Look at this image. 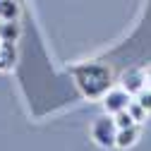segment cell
Returning <instances> with one entry per match:
<instances>
[{
    "mask_svg": "<svg viewBox=\"0 0 151 151\" xmlns=\"http://www.w3.org/2000/svg\"><path fill=\"white\" fill-rule=\"evenodd\" d=\"M113 120H115L118 129H120V127H129V125H137L134 120H132L129 110H120V113H115V115H113Z\"/></svg>",
    "mask_w": 151,
    "mask_h": 151,
    "instance_id": "cell-10",
    "label": "cell"
},
{
    "mask_svg": "<svg viewBox=\"0 0 151 151\" xmlns=\"http://www.w3.org/2000/svg\"><path fill=\"white\" fill-rule=\"evenodd\" d=\"M0 24H3V22H0Z\"/></svg>",
    "mask_w": 151,
    "mask_h": 151,
    "instance_id": "cell-13",
    "label": "cell"
},
{
    "mask_svg": "<svg viewBox=\"0 0 151 151\" xmlns=\"http://www.w3.org/2000/svg\"><path fill=\"white\" fill-rule=\"evenodd\" d=\"M120 86L129 93L132 99H134L139 91H144V89L149 86V72H144V70H139V67L125 70L122 77H120Z\"/></svg>",
    "mask_w": 151,
    "mask_h": 151,
    "instance_id": "cell-4",
    "label": "cell"
},
{
    "mask_svg": "<svg viewBox=\"0 0 151 151\" xmlns=\"http://www.w3.org/2000/svg\"><path fill=\"white\" fill-rule=\"evenodd\" d=\"M149 89H151V72H149Z\"/></svg>",
    "mask_w": 151,
    "mask_h": 151,
    "instance_id": "cell-12",
    "label": "cell"
},
{
    "mask_svg": "<svg viewBox=\"0 0 151 151\" xmlns=\"http://www.w3.org/2000/svg\"><path fill=\"white\" fill-rule=\"evenodd\" d=\"M74 84H77L79 93L84 99L91 101H101L106 96V91L113 86V74L110 67L103 63H82V65H74L70 70Z\"/></svg>",
    "mask_w": 151,
    "mask_h": 151,
    "instance_id": "cell-1",
    "label": "cell"
},
{
    "mask_svg": "<svg viewBox=\"0 0 151 151\" xmlns=\"http://www.w3.org/2000/svg\"><path fill=\"white\" fill-rule=\"evenodd\" d=\"M19 24H17V19H12V22H3L0 24V41H12V43H17V39H19Z\"/></svg>",
    "mask_w": 151,
    "mask_h": 151,
    "instance_id": "cell-8",
    "label": "cell"
},
{
    "mask_svg": "<svg viewBox=\"0 0 151 151\" xmlns=\"http://www.w3.org/2000/svg\"><path fill=\"white\" fill-rule=\"evenodd\" d=\"M17 17H19L17 0H0V22H12Z\"/></svg>",
    "mask_w": 151,
    "mask_h": 151,
    "instance_id": "cell-7",
    "label": "cell"
},
{
    "mask_svg": "<svg viewBox=\"0 0 151 151\" xmlns=\"http://www.w3.org/2000/svg\"><path fill=\"white\" fill-rule=\"evenodd\" d=\"M115 137H118V125L113 120V115L103 113V115H99L91 122V139L101 149H113L115 146Z\"/></svg>",
    "mask_w": 151,
    "mask_h": 151,
    "instance_id": "cell-2",
    "label": "cell"
},
{
    "mask_svg": "<svg viewBox=\"0 0 151 151\" xmlns=\"http://www.w3.org/2000/svg\"><path fill=\"white\" fill-rule=\"evenodd\" d=\"M17 63V43L0 41V72H10Z\"/></svg>",
    "mask_w": 151,
    "mask_h": 151,
    "instance_id": "cell-6",
    "label": "cell"
},
{
    "mask_svg": "<svg viewBox=\"0 0 151 151\" xmlns=\"http://www.w3.org/2000/svg\"><path fill=\"white\" fill-rule=\"evenodd\" d=\"M101 103H103V110L108 113V115H115V113H120V110H127V106L132 103V96L122 86H110L106 91V96L101 99Z\"/></svg>",
    "mask_w": 151,
    "mask_h": 151,
    "instance_id": "cell-3",
    "label": "cell"
},
{
    "mask_svg": "<svg viewBox=\"0 0 151 151\" xmlns=\"http://www.w3.org/2000/svg\"><path fill=\"white\" fill-rule=\"evenodd\" d=\"M127 110H129V115H132V120H134L137 125H142V122H146V118H149V113H146V108L144 106H139L134 99H132V103L127 106Z\"/></svg>",
    "mask_w": 151,
    "mask_h": 151,
    "instance_id": "cell-9",
    "label": "cell"
},
{
    "mask_svg": "<svg viewBox=\"0 0 151 151\" xmlns=\"http://www.w3.org/2000/svg\"><path fill=\"white\" fill-rule=\"evenodd\" d=\"M134 101H137L139 106H144V108H146V113H151V89L146 86L144 91H139L137 96H134Z\"/></svg>",
    "mask_w": 151,
    "mask_h": 151,
    "instance_id": "cell-11",
    "label": "cell"
},
{
    "mask_svg": "<svg viewBox=\"0 0 151 151\" xmlns=\"http://www.w3.org/2000/svg\"><path fill=\"white\" fill-rule=\"evenodd\" d=\"M139 137H142V127H139V125L120 127V129H118V137H115V149L127 151V149H132V146L139 142Z\"/></svg>",
    "mask_w": 151,
    "mask_h": 151,
    "instance_id": "cell-5",
    "label": "cell"
}]
</instances>
